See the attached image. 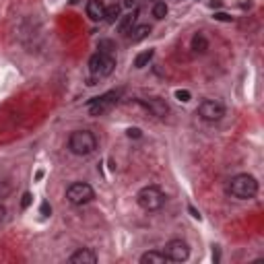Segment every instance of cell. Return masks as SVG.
<instances>
[{
	"instance_id": "1",
	"label": "cell",
	"mask_w": 264,
	"mask_h": 264,
	"mask_svg": "<svg viewBox=\"0 0 264 264\" xmlns=\"http://www.w3.org/2000/svg\"><path fill=\"white\" fill-rule=\"evenodd\" d=\"M227 192L231 194L233 198L250 200V198H254L258 194V182H256L254 176H250V174H239V176H233L231 180H229Z\"/></svg>"
},
{
	"instance_id": "2",
	"label": "cell",
	"mask_w": 264,
	"mask_h": 264,
	"mask_svg": "<svg viewBox=\"0 0 264 264\" xmlns=\"http://www.w3.org/2000/svg\"><path fill=\"white\" fill-rule=\"evenodd\" d=\"M68 149H71L73 155H78V157L91 155L97 149V139L89 130H76L68 136Z\"/></svg>"
},
{
	"instance_id": "3",
	"label": "cell",
	"mask_w": 264,
	"mask_h": 264,
	"mask_svg": "<svg viewBox=\"0 0 264 264\" xmlns=\"http://www.w3.org/2000/svg\"><path fill=\"white\" fill-rule=\"evenodd\" d=\"M136 202L143 211H159L165 204V194L159 190L157 186H145L143 190H139L136 194Z\"/></svg>"
},
{
	"instance_id": "4",
	"label": "cell",
	"mask_w": 264,
	"mask_h": 264,
	"mask_svg": "<svg viewBox=\"0 0 264 264\" xmlns=\"http://www.w3.org/2000/svg\"><path fill=\"white\" fill-rule=\"evenodd\" d=\"M113 68H116V58H113V54H106V52H97L91 56L89 60V71L93 76H110L113 73Z\"/></svg>"
},
{
	"instance_id": "5",
	"label": "cell",
	"mask_w": 264,
	"mask_h": 264,
	"mask_svg": "<svg viewBox=\"0 0 264 264\" xmlns=\"http://www.w3.org/2000/svg\"><path fill=\"white\" fill-rule=\"evenodd\" d=\"M66 198H68L71 204L78 206V204H87V202L93 200L95 192L87 182H75V184H71V186L66 188Z\"/></svg>"
},
{
	"instance_id": "6",
	"label": "cell",
	"mask_w": 264,
	"mask_h": 264,
	"mask_svg": "<svg viewBox=\"0 0 264 264\" xmlns=\"http://www.w3.org/2000/svg\"><path fill=\"white\" fill-rule=\"evenodd\" d=\"M118 99H120V91H110L106 95L91 99L87 103V110H89L91 116H103V113H108L113 106H116Z\"/></svg>"
},
{
	"instance_id": "7",
	"label": "cell",
	"mask_w": 264,
	"mask_h": 264,
	"mask_svg": "<svg viewBox=\"0 0 264 264\" xmlns=\"http://www.w3.org/2000/svg\"><path fill=\"white\" fill-rule=\"evenodd\" d=\"M198 116L204 122H219L225 116V106L217 99H204L198 106Z\"/></svg>"
},
{
	"instance_id": "8",
	"label": "cell",
	"mask_w": 264,
	"mask_h": 264,
	"mask_svg": "<svg viewBox=\"0 0 264 264\" xmlns=\"http://www.w3.org/2000/svg\"><path fill=\"white\" fill-rule=\"evenodd\" d=\"M163 254L171 262H184V260H188V256H190V248H188V244L184 242V239H171V242L165 244Z\"/></svg>"
},
{
	"instance_id": "9",
	"label": "cell",
	"mask_w": 264,
	"mask_h": 264,
	"mask_svg": "<svg viewBox=\"0 0 264 264\" xmlns=\"http://www.w3.org/2000/svg\"><path fill=\"white\" fill-rule=\"evenodd\" d=\"M68 262H73V264H95L97 262V256H95L93 250L81 248V250H76L75 254H71Z\"/></svg>"
},
{
	"instance_id": "10",
	"label": "cell",
	"mask_w": 264,
	"mask_h": 264,
	"mask_svg": "<svg viewBox=\"0 0 264 264\" xmlns=\"http://www.w3.org/2000/svg\"><path fill=\"white\" fill-rule=\"evenodd\" d=\"M85 10H87V17H89L91 21H95V23L106 19V6H103L101 0H89L87 6H85Z\"/></svg>"
},
{
	"instance_id": "11",
	"label": "cell",
	"mask_w": 264,
	"mask_h": 264,
	"mask_svg": "<svg viewBox=\"0 0 264 264\" xmlns=\"http://www.w3.org/2000/svg\"><path fill=\"white\" fill-rule=\"evenodd\" d=\"M145 103V108L153 113V116H157V118H163L165 113L169 112V108H167V103L163 101V99H159V97H151V99H147V101H143Z\"/></svg>"
},
{
	"instance_id": "12",
	"label": "cell",
	"mask_w": 264,
	"mask_h": 264,
	"mask_svg": "<svg viewBox=\"0 0 264 264\" xmlns=\"http://www.w3.org/2000/svg\"><path fill=\"white\" fill-rule=\"evenodd\" d=\"M136 17H139V10H132V13L120 17L118 19V31L124 33V36H128V33L132 31V27L136 25Z\"/></svg>"
},
{
	"instance_id": "13",
	"label": "cell",
	"mask_w": 264,
	"mask_h": 264,
	"mask_svg": "<svg viewBox=\"0 0 264 264\" xmlns=\"http://www.w3.org/2000/svg\"><path fill=\"white\" fill-rule=\"evenodd\" d=\"M141 262L143 264H165L167 256L163 254V252H147V254L141 256Z\"/></svg>"
},
{
	"instance_id": "14",
	"label": "cell",
	"mask_w": 264,
	"mask_h": 264,
	"mask_svg": "<svg viewBox=\"0 0 264 264\" xmlns=\"http://www.w3.org/2000/svg\"><path fill=\"white\" fill-rule=\"evenodd\" d=\"M206 50H209V41H206V38L202 36V33H196V36L192 38V52L194 54H204Z\"/></svg>"
},
{
	"instance_id": "15",
	"label": "cell",
	"mask_w": 264,
	"mask_h": 264,
	"mask_svg": "<svg viewBox=\"0 0 264 264\" xmlns=\"http://www.w3.org/2000/svg\"><path fill=\"white\" fill-rule=\"evenodd\" d=\"M149 33H151V27L149 25H141V27H132V31L128 33L132 41H143Z\"/></svg>"
},
{
	"instance_id": "16",
	"label": "cell",
	"mask_w": 264,
	"mask_h": 264,
	"mask_svg": "<svg viewBox=\"0 0 264 264\" xmlns=\"http://www.w3.org/2000/svg\"><path fill=\"white\" fill-rule=\"evenodd\" d=\"M153 56H155V50H145V52H141L139 56H136L134 66H136V68H145L149 62L153 60Z\"/></svg>"
},
{
	"instance_id": "17",
	"label": "cell",
	"mask_w": 264,
	"mask_h": 264,
	"mask_svg": "<svg viewBox=\"0 0 264 264\" xmlns=\"http://www.w3.org/2000/svg\"><path fill=\"white\" fill-rule=\"evenodd\" d=\"M120 19V4H110V6H106V21L108 23H116Z\"/></svg>"
},
{
	"instance_id": "18",
	"label": "cell",
	"mask_w": 264,
	"mask_h": 264,
	"mask_svg": "<svg viewBox=\"0 0 264 264\" xmlns=\"http://www.w3.org/2000/svg\"><path fill=\"white\" fill-rule=\"evenodd\" d=\"M153 17L159 19V21L165 19L167 17V4L165 2H155L153 4Z\"/></svg>"
},
{
	"instance_id": "19",
	"label": "cell",
	"mask_w": 264,
	"mask_h": 264,
	"mask_svg": "<svg viewBox=\"0 0 264 264\" xmlns=\"http://www.w3.org/2000/svg\"><path fill=\"white\" fill-rule=\"evenodd\" d=\"M176 97L180 101H190V93H188V91H176Z\"/></svg>"
},
{
	"instance_id": "20",
	"label": "cell",
	"mask_w": 264,
	"mask_h": 264,
	"mask_svg": "<svg viewBox=\"0 0 264 264\" xmlns=\"http://www.w3.org/2000/svg\"><path fill=\"white\" fill-rule=\"evenodd\" d=\"M31 204V194L29 192H25V194H23V200H21V206H23V209H27V206Z\"/></svg>"
},
{
	"instance_id": "21",
	"label": "cell",
	"mask_w": 264,
	"mask_h": 264,
	"mask_svg": "<svg viewBox=\"0 0 264 264\" xmlns=\"http://www.w3.org/2000/svg\"><path fill=\"white\" fill-rule=\"evenodd\" d=\"M128 136H130V139H139V136H141V130H139V128H128Z\"/></svg>"
},
{
	"instance_id": "22",
	"label": "cell",
	"mask_w": 264,
	"mask_h": 264,
	"mask_svg": "<svg viewBox=\"0 0 264 264\" xmlns=\"http://www.w3.org/2000/svg\"><path fill=\"white\" fill-rule=\"evenodd\" d=\"M50 213H52V209H50V204H48V202H43V204H41V215H43V217H48Z\"/></svg>"
},
{
	"instance_id": "23",
	"label": "cell",
	"mask_w": 264,
	"mask_h": 264,
	"mask_svg": "<svg viewBox=\"0 0 264 264\" xmlns=\"http://www.w3.org/2000/svg\"><path fill=\"white\" fill-rule=\"evenodd\" d=\"M215 19H219V21H231V17H229V15H225V13L215 15Z\"/></svg>"
},
{
	"instance_id": "24",
	"label": "cell",
	"mask_w": 264,
	"mask_h": 264,
	"mask_svg": "<svg viewBox=\"0 0 264 264\" xmlns=\"http://www.w3.org/2000/svg\"><path fill=\"white\" fill-rule=\"evenodd\" d=\"M4 217H6V209H4V206H2V204H0V223H2V221H4Z\"/></svg>"
},
{
	"instance_id": "25",
	"label": "cell",
	"mask_w": 264,
	"mask_h": 264,
	"mask_svg": "<svg viewBox=\"0 0 264 264\" xmlns=\"http://www.w3.org/2000/svg\"><path fill=\"white\" fill-rule=\"evenodd\" d=\"M136 2H139V0H126V2H124V4H126V6H128V8H130V6H136Z\"/></svg>"
}]
</instances>
